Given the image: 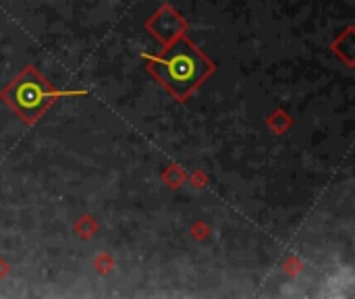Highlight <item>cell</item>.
<instances>
[{"instance_id":"6da1fadb","label":"cell","mask_w":355,"mask_h":299,"mask_svg":"<svg viewBox=\"0 0 355 299\" xmlns=\"http://www.w3.org/2000/svg\"><path fill=\"white\" fill-rule=\"evenodd\" d=\"M210 62L187 42H177L162 58L154 62V73L177 94L189 92L206 73Z\"/></svg>"},{"instance_id":"7a4b0ae2","label":"cell","mask_w":355,"mask_h":299,"mask_svg":"<svg viewBox=\"0 0 355 299\" xmlns=\"http://www.w3.org/2000/svg\"><path fill=\"white\" fill-rule=\"evenodd\" d=\"M8 102L27 119H35L50 100V89L35 73H25L21 79H17L8 89Z\"/></svg>"}]
</instances>
